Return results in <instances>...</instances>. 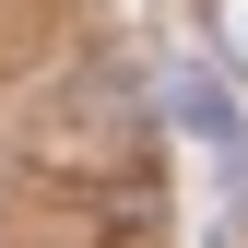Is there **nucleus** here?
<instances>
[{"label": "nucleus", "mask_w": 248, "mask_h": 248, "mask_svg": "<svg viewBox=\"0 0 248 248\" xmlns=\"http://www.w3.org/2000/svg\"><path fill=\"white\" fill-rule=\"evenodd\" d=\"M213 59H236V71H248V0H213Z\"/></svg>", "instance_id": "f03ea898"}, {"label": "nucleus", "mask_w": 248, "mask_h": 248, "mask_svg": "<svg viewBox=\"0 0 248 248\" xmlns=\"http://www.w3.org/2000/svg\"><path fill=\"white\" fill-rule=\"evenodd\" d=\"M166 118H177L201 154H248V118H236V95L201 71V59H177V71H166Z\"/></svg>", "instance_id": "f257e3e1"}]
</instances>
